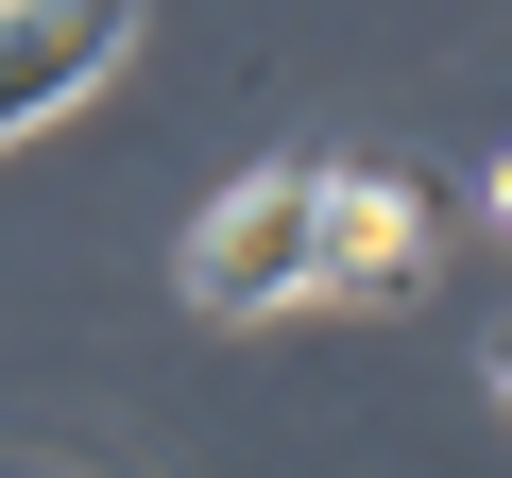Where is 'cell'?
Listing matches in <instances>:
<instances>
[{
  "mask_svg": "<svg viewBox=\"0 0 512 478\" xmlns=\"http://www.w3.org/2000/svg\"><path fill=\"white\" fill-rule=\"evenodd\" d=\"M308 222H325V171H256L188 222V308L205 325H256V308H291L308 291Z\"/></svg>",
  "mask_w": 512,
  "mask_h": 478,
  "instance_id": "6da1fadb",
  "label": "cell"
},
{
  "mask_svg": "<svg viewBox=\"0 0 512 478\" xmlns=\"http://www.w3.org/2000/svg\"><path fill=\"white\" fill-rule=\"evenodd\" d=\"M308 291H342V308H393V291H427V188H410V171H325Z\"/></svg>",
  "mask_w": 512,
  "mask_h": 478,
  "instance_id": "7a4b0ae2",
  "label": "cell"
},
{
  "mask_svg": "<svg viewBox=\"0 0 512 478\" xmlns=\"http://www.w3.org/2000/svg\"><path fill=\"white\" fill-rule=\"evenodd\" d=\"M137 35V0H0V137H35L52 103H86Z\"/></svg>",
  "mask_w": 512,
  "mask_h": 478,
  "instance_id": "3957f363",
  "label": "cell"
},
{
  "mask_svg": "<svg viewBox=\"0 0 512 478\" xmlns=\"http://www.w3.org/2000/svg\"><path fill=\"white\" fill-rule=\"evenodd\" d=\"M495 222H512V154H495Z\"/></svg>",
  "mask_w": 512,
  "mask_h": 478,
  "instance_id": "277c9868",
  "label": "cell"
},
{
  "mask_svg": "<svg viewBox=\"0 0 512 478\" xmlns=\"http://www.w3.org/2000/svg\"><path fill=\"white\" fill-rule=\"evenodd\" d=\"M495 393H512V342H495Z\"/></svg>",
  "mask_w": 512,
  "mask_h": 478,
  "instance_id": "5b68a950",
  "label": "cell"
}]
</instances>
